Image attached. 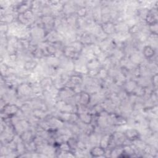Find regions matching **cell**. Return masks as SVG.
Instances as JSON below:
<instances>
[{
  "label": "cell",
  "mask_w": 158,
  "mask_h": 158,
  "mask_svg": "<svg viewBox=\"0 0 158 158\" xmlns=\"http://www.w3.org/2000/svg\"><path fill=\"white\" fill-rule=\"evenodd\" d=\"M125 136L127 139L134 140L138 138L139 136V132L135 129H129L125 132Z\"/></svg>",
  "instance_id": "1"
},
{
  "label": "cell",
  "mask_w": 158,
  "mask_h": 158,
  "mask_svg": "<svg viewBox=\"0 0 158 158\" xmlns=\"http://www.w3.org/2000/svg\"><path fill=\"white\" fill-rule=\"evenodd\" d=\"M90 154L93 156L98 157L105 154V149L102 147H95L93 148L90 152Z\"/></svg>",
  "instance_id": "2"
},
{
  "label": "cell",
  "mask_w": 158,
  "mask_h": 158,
  "mask_svg": "<svg viewBox=\"0 0 158 158\" xmlns=\"http://www.w3.org/2000/svg\"><path fill=\"white\" fill-rule=\"evenodd\" d=\"M144 56L147 58H152L154 54V50L151 46H146L143 50Z\"/></svg>",
  "instance_id": "3"
}]
</instances>
